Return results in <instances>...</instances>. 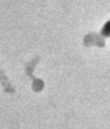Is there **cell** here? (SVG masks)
Segmentation results:
<instances>
[{"label":"cell","mask_w":110,"mask_h":129,"mask_svg":"<svg viewBox=\"0 0 110 129\" xmlns=\"http://www.w3.org/2000/svg\"><path fill=\"white\" fill-rule=\"evenodd\" d=\"M103 33L106 34H110V22L105 26L103 29Z\"/></svg>","instance_id":"1"}]
</instances>
